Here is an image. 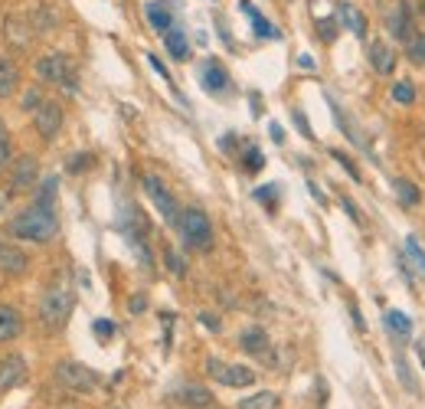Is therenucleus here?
<instances>
[{"label":"nucleus","instance_id":"obj_1","mask_svg":"<svg viewBox=\"0 0 425 409\" xmlns=\"http://www.w3.org/2000/svg\"><path fill=\"white\" fill-rule=\"evenodd\" d=\"M7 236L23 239V242H36V246H46V242H53V239L59 236V219H56L53 210L33 203L30 210L17 213L10 223H7Z\"/></svg>","mask_w":425,"mask_h":409},{"label":"nucleus","instance_id":"obj_2","mask_svg":"<svg viewBox=\"0 0 425 409\" xmlns=\"http://www.w3.org/2000/svg\"><path fill=\"white\" fill-rule=\"evenodd\" d=\"M75 308V291L69 281H56L46 288V295L40 298V324L46 331H63L69 324V314Z\"/></svg>","mask_w":425,"mask_h":409},{"label":"nucleus","instance_id":"obj_3","mask_svg":"<svg viewBox=\"0 0 425 409\" xmlns=\"http://www.w3.org/2000/svg\"><path fill=\"white\" fill-rule=\"evenodd\" d=\"M173 229L180 233L183 246L193 249V252H210L212 242H216L210 216L203 213L200 206H187V210H180V219H177V226Z\"/></svg>","mask_w":425,"mask_h":409},{"label":"nucleus","instance_id":"obj_4","mask_svg":"<svg viewBox=\"0 0 425 409\" xmlns=\"http://www.w3.org/2000/svg\"><path fill=\"white\" fill-rule=\"evenodd\" d=\"M36 76L46 86H65V92H75L79 88V79H75V65L65 53H46L42 59H36Z\"/></svg>","mask_w":425,"mask_h":409},{"label":"nucleus","instance_id":"obj_5","mask_svg":"<svg viewBox=\"0 0 425 409\" xmlns=\"http://www.w3.org/2000/svg\"><path fill=\"white\" fill-rule=\"evenodd\" d=\"M141 183H144V194L150 196L154 210H157V213L167 219L170 226H177V219H180V203H177L173 190H170L167 183L160 180L157 173H144V177H141Z\"/></svg>","mask_w":425,"mask_h":409},{"label":"nucleus","instance_id":"obj_6","mask_svg":"<svg viewBox=\"0 0 425 409\" xmlns=\"http://www.w3.org/2000/svg\"><path fill=\"white\" fill-rule=\"evenodd\" d=\"M415 23H419V13L412 10V3H409V0H396L393 7H386V10H382V26H386L389 36L399 40V43H405L412 33H419L415 30Z\"/></svg>","mask_w":425,"mask_h":409},{"label":"nucleus","instance_id":"obj_7","mask_svg":"<svg viewBox=\"0 0 425 409\" xmlns=\"http://www.w3.org/2000/svg\"><path fill=\"white\" fill-rule=\"evenodd\" d=\"M56 380H59L69 393H92V389L98 387L95 370H88L85 364H75V360H59V364H56Z\"/></svg>","mask_w":425,"mask_h":409},{"label":"nucleus","instance_id":"obj_8","mask_svg":"<svg viewBox=\"0 0 425 409\" xmlns=\"http://www.w3.org/2000/svg\"><path fill=\"white\" fill-rule=\"evenodd\" d=\"M206 373H210L216 383H223V387H252L255 383V370L245 364H223V360H216V357H206Z\"/></svg>","mask_w":425,"mask_h":409},{"label":"nucleus","instance_id":"obj_9","mask_svg":"<svg viewBox=\"0 0 425 409\" xmlns=\"http://www.w3.org/2000/svg\"><path fill=\"white\" fill-rule=\"evenodd\" d=\"M200 86L210 92V95H223L233 88V79H229V69H226L219 59H203L200 65Z\"/></svg>","mask_w":425,"mask_h":409},{"label":"nucleus","instance_id":"obj_10","mask_svg":"<svg viewBox=\"0 0 425 409\" xmlns=\"http://www.w3.org/2000/svg\"><path fill=\"white\" fill-rule=\"evenodd\" d=\"M63 121H65V115H63V105L59 102H42L40 108H36V131H40V138L42 141H56V134L63 131Z\"/></svg>","mask_w":425,"mask_h":409},{"label":"nucleus","instance_id":"obj_11","mask_svg":"<svg viewBox=\"0 0 425 409\" xmlns=\"http://www.w3.org/2000/svg\"><path fill=\"white\" fill-rule=\"evenodd\" d=\"M0 272L10 275V279H20V275L30 272V256L10 239H0Z\"/></svg>","mask_w":425,"mask_h":409},{"label":"nucleus","instance_id":"obj_12","mask_svg":"<svg viewBox=\"0 0 425 409\" xmlns=\"http://www.w3.org/2000/svg\"><path fill=\"white\" fill-rule=\"evenodd\" d=\"M36 177H40L36 157H30V154H23V157H17V164L10 167V190H13V194L33 190V187H36Z\"/></svg>","mask_w":425,"mask_h":409},{"label":"nucleus","instance_id":"obj_13","mask_svg":"<svg viewBox=\"0 0 425 409\" xmlns=\"http://www.w3.org/2000/svg\"><path fill=\"white\" fill-rule=\"evenodd\" d=\"M366 59H370L373 72L376 76H393L396 72V63H399V56H396V49L386 40H376V43H370V53H366Z\"/></svg>","mask_w":425,"mask_h":409},{"label":"nucleus","instance_id":"obj_14","mask_svg":"<svg viewBox=\"0 0 425 409\" xmlns=\"http://www.w3.org/2000/svg\"><path fill=\"white\" fill-rule=\"evenodd\" d=\"M23 380H26V360H23L20 354L3 357V360H0V393L20 387Z\"/></svg>","mask_w":425,"mask_h":409},{"label":"nucleus","instance_id":"obj_15","mask_svg":"<svg viewBox=\"0 0 425 409\" xmlns=\"http://www.w3.org/2000/svg\"><path fill=\"white\" fill-rule=\"evenodd\" d=\"M337 20H340V26H347L353 36H360V40L366 36L370 20H366V13H363L360 7H353L350 0H337Z\"/></svg>","mask_w":425,"mask_h":409},{"label":"nucleus","instance_id":"obj_16","mask_svg":"<svg viewBox=\"0 0 425 409\" xmlns=\"http://www.w3.org/2000/svg\"><path fill=\"white\" fill-rule=\"evenodd\" d=\"M144 13H148V23L160 36L173 26V0H150L148 7H144Z\"/></svg>","mask_w":425,"mask_h":409},{"label":"nucleus","instance_id":"obj_17","mask_svg":"<svg viewBox=\"0 0 425 409\" xmlns=\"http://www.w3.org/2000/svg\"><path fill=\"white\" fill-rule=\"evenodd\" d=\"M239 10H242L245 17L252 20V33L258 36V40H281V30H278L275 23H268L265 17H262V13L255 10L252 3H249V0H239Z\"/></svg>","mask_w":425,"mask_h":409},{"label":"nucleus","instance_id":"obj_18","mask_svg":"<svg viewBox=\"0 0 425 409\" xmlns=\"http://www.w3.org/2000/svg\"><path fill=\"white\" fill-rule=\"evenodd\" d=\"M239 347H242L245 354H252V357H268L272 341H268L265 327H245V331L239 334Z\"/></svg>","mask_w":425,"mask_h":409},{"label":"nucleus","instance_id":"obj_19","mask_svg":"<svg viewBox=\"0 0 425 409\" xmlns=\"http://www.w3.org/2000/svg\"><path fill=\"white\" fill-rule=\"evenodd\" d=\"M23 331V318L13 304H0V344H10L17 341Z\"/></svg>","mask_w":425,"mask_h":409},{"label":"nucleus","instance_id":"obj_20","mask_svg":"<svg viewBox=\"0 0 425 409\" xmlns=\"http://www.w3.org/2000/svg\"><path fill=\"white\" fill-rule=\"evenodd\" d=\"M17 88H20V65L10 56H0V98L17 95Z\"/></svg>","mask_w":425,"mask_h":409},{"label":"nucleus","instance_id":"obj_21","mask_svg":"<svg viewBox=\"0 0 425 409\" xmlns=\"http://www.w3.org/2000/svg\"><path fill=\"white\" fill-rule=\"evenodd\" d=\"M164 46H167V53L177 59V63H187L190 59V40H187V33L180 26H170L164 33Z\"/></svg>","mask_w":425,"mask_h":409},{"label":"nucleus","instance_id":"obj_22","mask_svg":"<svg viewBox=\"0 0 425 409\" xmlns=\"http://www.w3.org/2000/svg\"><path fill=\"white\" fill-rule=\"evenodd\" d=\"M180 403L190 409H210L212 406V393L206 387H196V383H187V387H180Z\"/></svg>","mask_w":425,"mask_h":409},{"label":"nucleus","instance_id":"obj_23","mask_svg":"<svg viewBox=\"0 0 425 409\" xmlns=\"http://www.w3.org/2000/svg\"><path fill=\"white\" fill-rule=\"evenodd\" d=\"M30 30L33 33H49V30H56V23H59V17H56V10H49V7H36V10L30 13Z\"/></svg>","mask_w":425,"mask_h":409},{"label":"nucleus","instance_id":"obj_24","mask_svg":"<svg viewBox=\"0 0 425 409\" xmlns=\"http://www.w3.org/2000/svg\"><path fill=\"white\" fill-rule=\"evenodd\" d=\"M278 406H281V399H278L275 389H262V393H255V396L239 403V409H278Z\"/></svg>","mask_w":425,"mask_h":409},{"label":"nucleus","instance_id":"obj_25","mask_svg":"<svg viewBox=\"0 0 425 409\" xmlns=\"http://www.w3.org/2000/svg\"><path fill=\"white\" fill-rule=\"evenodd\" d=\"M393 187H396V196H399V203H403V206H419V203H422V190H419L412 180L399 177Z\"/></svg>","mask_w":425,"mask_h":409},{"label":"nucleus","instance_id":"obj_26","mask_svg":"<svg viewBox=\"0 0 425 409\" xmlns=\"http://www.w3.org/2000/svg\"><path fill=\"white\" fill-rule=\"evenodd\" d=\"M382 324H386L396 337H409V334H412V321H409L403 311H396V308H389V311L382 314Z\"/></svg>","mask_w":425,"mask_h":409},{"label":"nucleus","instance_id":"obj_27","mask_svg":"<svg viewBox=\"0 0 425 409\" xmlns=\"http://www.w3.org/2000/svg\"><path fill=\"white\" fill-rule=\"evenodd\" d=\"M396 373H399V380H403V387L412 393V396H422V387H419V380H415V373L409 370V360H405L403 354H396Z\"/></svg>","mask_w":425,"mask_h":409},{"label":"nucleus","instance_id":"obj_28","mask_svg":"<svg viewBox=\"0 0 425 409\" xmlns=\"http://www.w3.org/2000/svg\"><path fill=\"white\" fill-rule=\"evenodd\" d=\"M405 59L412 65H425V33H412L405 40Z\"/></svg>","mask_w":425,"mask_h":409},{"label":"nucleus","instance_id":"obj_29","mask_svg":"<svg viewBox=\"0 0 425 409\" xmlns=\"http://www.w3.org/2000/svg\"><path fill=\"white\" fill-rule=\"evenodd\" d=\"M56 190H59V180H56V177H46L42 183H36V206H46V210H53Z\"/></svg>","mask_w":425,"mask_h":409},{"label":"nucleus","instance_id":"obj_30","mask_svg":"<svg viewBox=\"0 0 425 409\" xmlns=\"http://www.w3.org/2000/svg\"><path fill=\"white\" fill-rule=\"evenodd\" d=\"M3 26H7V36H13V40H17L20 46L30 43L33 30H30V23H23L20 17H7V23H3Z\"/></svg>","mask_w":425,"mask_h":409},{"label":"nucleus","instance_id":"obj_31","mask_svg":"<svg viewBox=\"0 0 425 409\" xmlns=\"http://www.w3.org/2000/svg\"><path fill=\"white\" fill-rule=\"evenodd\" d=\"M330 115H334V121H337V125H340V131H343V134H347V138H350L353 144H357V148H360V144H363V141H360V134L353 131V125H350V121H347V115H343V108H340L337 102H334V98H330Z\"/></svg>","mask_w":425,"mask_h":409},{"label":"nucleus","instance_id":"obj_32","mask_svg":"<svg viewBox=\"0 0 425 409\" xmlns=\"http://www.w3.org/2000/svg\"><path fill=\"white\" fill-rule=\"evenodd\" d=\"M262 167H265V154L258 151L255 144H249V148L242 151V171L245 173H258Z\"/></svg>","mask_w":425,"mask_h":409},{"label":"nucleus","instance_id":"obj_33","mask_svg":"<svg viewBox=\"0 0 425 409\" xmlns=\"http://www.w3.org/2000/svg\"><path fill=\"white\" fill-rule=\"evenodd\" d=\"M405 256L412 258V262H415V269H419V272L425 275V249H422V242H419V239H415L412 233L405 236Z\"/></svg>","mask_w":425,"mask_h":409},{"label":"nucleus","instance_id":"obj_34","mask_svg":"<svg viewBox=\"0 0 425 409\" xmlns=\"http://www.w3.org/2000/svg\"><path fill=\"white\" fill-rule=\"evenodd\" d=\"M393 102H396V105H405V108L415 105V86H412V82H405V79H403V82H396V86H393Z\"/></svg>","mask_w":425,"mask_h":409},{"label":"nucleus","instance_id":"obj_35","mask_svg":"<svg viewBox=\"0 0 425 409\" xmlns=\"http://www.w3.org/2000/svg\"><path fill=\"white\" fill-rule=\"evenodd\" d=\"M337 33H340L337 17H320L318 20V36L324 40V43H334V40H337Z\"/></svg>","mask_w":425,"mask_h":409},{"label":"nucleus","instance_id":"obj_36","mask_svg":"<svg viewBox=\"0 0 425 409\" xmlns=\"http://www.w3.org/2000/svg\"><path fill=\"white\" fill-rule=\"evenodd\" d=\"M330 157H334V161H337L340 167H343V171L350 173V177H353V180H357V183H363V173H360V167H357V164L350 161V154H347V151H330Z\"/></svg>","mask_w":425,"mask_h":409},{"label":"nucleus","instance_id":"obj_37","mask_svg":"<svg viewBox=\"0 0 425 409\" xmlns=\"http://www.w3.org/2000/svg\"><path fill=\"white\" fill-rule=\"evenodd\" d=\"M255 200H258V203H265L268 210H275V200H278V183H268V187H258V190H255Z\"/></svg>","mask_w":425,"mask_h":409},{"label":"nucleus","instance_id":"obj_38","mask_svg":"<svg viewBox=\"0 0 425 409\" xmlns=\"http://www.w3.org/2000/svg\"><path fill=\"white\" fill-rule=\"evenodd\" d=\"M10 157H13L10 138H7V128H3V121H0V171H7V167H10Z\"/></svg>","mask_w":425,"mask_h":409},{"label":"nucleus","instance_id":"obj_39","mask_svg":"<svg viewBox=\"0 0 425 409\" xmlns=\"http://www.w3.org/2000/svg\"><path fill=\"white\" fill-rule=\"evenodd\" d=\"M164 262H167V269L173 272V275H187V265H183V256L180 252H173V249H164Z\"/></svg>","mask_w":425,"mask_h":409},{"label":"nucleus","instance_id":"obj_40","mask_svg":"<svg viewBox=\"0 0 425 409\" xmlns=\"http://www.w3.org/2000/svg\"><path fill=\"white\" fill-rule=\"evenodd\" d=\"M92 164H95L92 154H72V161H69V173H82V171H88Z\"/></svg>","mask_w":425,"mask_h":409},{"label":"nucleus","instance_id":"obj_41","mask_svg":"<svg viewBox=\"0 0 425 409\" xmlns=\"http://www.w3.org/2000/svg\"><path fill=\"white\" fill-rule=\"evenodd\" d=\"M291 118H295L298 131H301L304 138H308V141H314V131H311V125H308V118H304V111H301V108H295V111H291Z\"/></svg>","mask_w":425,"mask_h":409},{"label":"nucleus","instance_id":"obj_42","mask_svg":"<svg viewBox=\"0 0 425 409\" xmlns=\"http://www.w3.org/2000/svg\"><path fill=\"white\" fill-rule=\"evenodd\" d=\"M92 331H95L102 341H108V337H115V324L108 321V318H98V321L92 324Z\"/></svg>","mask_w":425,"mask_h":409},{"label":"nucleus","instance_id":"obj_43","mask_svg":"<svg viewBox=\"0 0 425 409\" xmlns=\"http://www.w3.org/2000/svg\"><path fill=\"white\" fill-rule=\"evenodd\" d=\"M42 102H46V98L40 95V88H30V92L23 95V108H26V111H36V108L42 105Z\"/></svg>","mask_w":425,"mask_h":409},{"label":"nucleus","instance_id":"obj_44","mask_svg":"<svg viewBox=\"0 0 425 409\" xmlns=\"http://www.w3.org/2000/svg\"><path fill=\"white\" fill-rule=\"evenodd\" d=\"M340 203H343V210H347V216H350L353 223H363L360 210H357V206H353V200H350V196H343V194H340Z\"/></svg>","mask_w":425,"mask_h":409},{"label":"nucleus","instance_id":"obj_45","mask_svg":"<svg viewBox=\"0 0 425 409\" xmlns=\"http://www.w3.org/2000/svg\"><path fill=\"white\" fill-rule=\"evenodd\" d=\"M148 63H150V69H154V72H157L160 79H167V82H170V72H167V65L160 63L157 56H154V53H148Z\"/></svg>","mask_w":425,"mask_h":409},{"label":"nucleus","instance_id":"obj_46","mask_svg":"<svg viewBox=\"0 0 425 409\" xmlns=\"http://www.w3.org/2000/svg\"><path fill=\"white\" fill-rule=\"evenodd\" d=\"M10 200H13V190L10 187H0V216L10 210Z\"/></svg>","mask_w":425,"mask_h":409},{"label":"nucleus","instance_id":"obj_47","mask_svg":"<svg viewBox=\"0 0 425 409\" xmlns=\"http://www.w3.org/2000/svg\"><path fill=\"white\" fill-rule=\"evenodd\" d=\"M235 144H239V138H235V134H223V138H219V151L233 154V151H235Z\"/></svg>","mask_w":425,"mask_h":409},{"label":"nucleus","instance_id":"obj_48","mask_svg":"<svg viewBox=\"0 0 425 409\" xmlns=\"http://www.w3.org/2000/svg\"><path fill=\"white\" fill-rule=\"evenodd\" d=\"M128 308H131V314H141L144 308H148V298H144V295H134V298L128 302Z\"/></svg>","mask_w":425,"mask_h":409},{"label":"nucleus","instance_id":"obj_49","mask_svg":"<svg viewBox=\"0 0 425 409\" xmlns=\"http://www.w3.org/2000/svg\"><path fill=\"white\" fill-rule=\"evenodd\" d=\"M200 324H203V327H210V331H219V327H223V324H219V318H212L210 311L200 314Z\"/></svg>","mask_w":425,"mask_h":409},{"label":"nucleus","instance_id":"obj_50","mask_svg":"<svg viewBox=\"0 0 425 409\" xmlns=\"http://www.w3.org/2000/svg\"><path fill=\"white\" fill-rule=\"evenodd\" d=\"M268 134H272V141H275V144H281V141H285V128H281L278 121H272V125H268Z\"/></svg>","mask_w":425,"mask_h":409},{"label":"nucleus","instance_id":"obj_51","mask_svg":"<svg viewBox=\"0 0 425 409\" xmlns=\"http://www.w3.org/2000/svg\"><path fill=\"white\" fill-rule=\"evenodd\" d=\"M350 314H353V324H357L360 331H366V321H363V314H360V308H357V304H350Z\"/></svg>","mask_w":425,"mask_h":409},{"label":"nucleus","instance_id":"obj_52","mask_svg":"<svg viewBox=\"0 0 425 409\" xmlns=\"http://www.w3.org/2000/svg\"><path fill=\"white\" fill-rule=\"evenodd\" d=\"M308 190H311V196H314L318 203H324V194H320V190H318V187H314V183H308Z\"/></svg>","mask_w":425,"mask_h":409},{"label":"nucleus","instance_id":"obj_53","mask_svg":"<svg viewBox=\"0 0 425 409\" xmlns=\"http://www.w3.org/2000/svg\"><path fill=\"white\" fill-rule=\"evenodd\" d=\"M298 63L304 65V69H314V59H311V56H301V59H298Z\"/></svg>","mask_w":425,"mask_h":409},{"label":"nucleus","instance_id":"obj_54","mask_svg":"<svg viewBox=\"0 0 425 409\" xmlns=\"http://www.w3.org/2000/svg\"><path fill=\"white\" fill-rule=\"evenodd\" d=\"M419 20L425 23V0H419Z\"/></svg>","mask_w":425,"mask_h":409},{"label":"nucleus","instance_id":"obj_55","mask_svg":"<svg viewBox=\"0 0 425 409\" xmlns=\"http://www.w3.org/2000/svg\"><path fill=\"white\" fill-rule=\"evenodd\" d=\"M419 360H422V366H425V347L419 344Z\"/></svg>","mask_w":425,"mask_h":409}]
</instances>
